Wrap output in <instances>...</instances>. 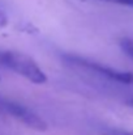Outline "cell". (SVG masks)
<instances>
[{
    "label": "cell",
    "mask_w": 133,
    "mask_h": 135,
    "mask_svg": "<svg viewBox=\"0 0 133 135\" xmlns=\"http://www.w3.org/2000/svg\"><path fill=\"white\" fill-rule=\"evenodd\" d=\"M0 66L12 70L34 84H44L47 76L41 67L26 54L18 51H0Z\"/></svg>",
    "instance_id": "obj_1"
},
{
    "label": "cell",
    "mask_w": 133,
    "mask_h": 135,
    "mask_svg": "<svg viewBox=\"0 0 133 135\" xmlns=\"http://www.w3.org/2000/svg\"><path fill=\"white\" fill-rule=\"evenodd\" d=\"M64 59L76 64V66H81L84 68L91 70V71H94V72L112 80V81H118V83H123V84H132L133 83V74H131V72L119 71V70L111 68L108 66L93 62L90 59L81 58V56H77V55H64Z\"/></svg>",
    "instance_id": "obj_2"
},
{
    "label": "cell",
    "mask_w": 133,
    "mask_h": 135,
    "mask_svg": "<svg viewBox=\"0 0 133 135\" xmlns=\"http://www.w3.org/2000/svg\"><path fill=\"white\" fill-rule=\"evenodd\" d=\"M0 110L14 117L16 119L21 121L22 123H25L26 126H29L34 130L44 131L47 129L46 122L39 115H37L34 112H31L30 109H28L26 106H24L18 102L9 101V100H0Z\"/></svg>",
    "instance_id": "obj_3"
},
{
    "label": "cell",
    "mask_w": 133,
    "mask_h": 135,
    "mask_svg": "<svg viewBox=\"0 0 133 135\" xmlns=\"http://www.w3.org/2000/svg\"><path fill=\"white\" fill-rule=\"evenodd\" d=\"M120 47H121V50H123L128 56L133 58V40H129V38H124V40H121Z\"/></svg>",
    "instance_id": "obj_4"
},
{
    "label": "cell",
    "mask_w": 133,
    "mask_h": 135,
    "mask_svg": "<svg viewBox=\"0 0 133 135\" xmlns=\"http://www.w3.org/2000/svg\"><path fill=\"white\" fill-rule=\"evenodd\" d=\"M107 3H114V4H120V5H127V7H133V0H102Z\"/></svg>",
    "instance_id": "obj_5"
},
{
    "label": "cell",
    "mask_w": 133,
    "mask_h": 135,
    "mask_svg": "<svg viewBox=\"0 0 133 135\" xmlns=\"http://www.w3.org/2000/svg\"><path fill=\"white\" fill-rule=\"evenodd\" d=\"M8 24V17H7V15L3 12V11H0V26H5Z\"/></svg>",
    "instance_id": "obj_6"
},
{
    "label": "cell",
    "mask_w": 133,
    "mask_h": 135,
    "mask_svg": "<svg viewBox=\"0 0 133 135\" xmlns=\"http://www.w3.org/2000/svg\"><path fill=\"white\" fill-rule=\"evenodd\" d=\"M110 135H133V131H125V130H115Z\"/></svg>",
    "instance_id": "obj_7"
},
{
    "label": "cell",
    "mask_w": 133,
    "mask_h": 135,
    "mask_svg": "<svg viewBox=\"0 0 133 135\" xmlns=\"http://www.w3.org/2000/svg\"><path fill=\"white\" fill-rule=\"evenodd\" d=\"M127 104H128V105H131V106H133V98L132 100H128V101H127Z\"/></svg>",
    "instance_id": "obj_8"
}]
</instances>
